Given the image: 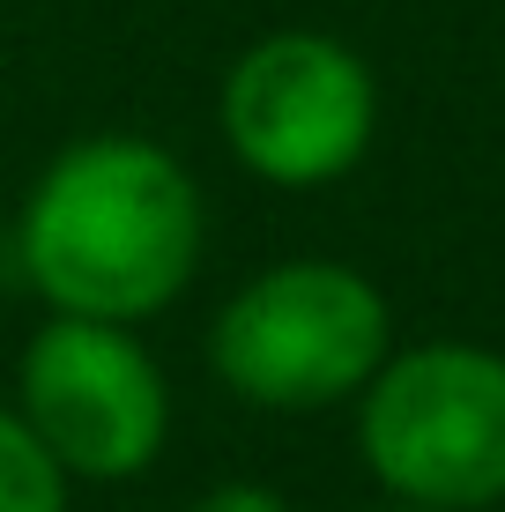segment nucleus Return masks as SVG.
Listing matches in <instances>:
<instances>
[{"label": "nucleus", "instance_id": "obj_6", "mask_svg": "<svg viewBox=\"0 0 505 512\" xmlns=\"http://www.w3.org/2000/svg\"><path fill=\"white\" fill-rule=\"evenodd\" d=\"M0 512H67V468L15 409H0Z\"/></svg>", "mask_w": 505, "mask_h": 512}, {"label": "nucleus", "instance_id": "obj_5", "mask_svg": "<svg viewBox=\"0 0 505 512\" xmlns=\"http://www.w3.org/2000/svg\"><path fill=\"white\" fill-rule=\"evenodd\" d=\"M15 416L45 438V453L67 475L127 483L164 453L171 386L134 342V327L52 312L15 364Z\"/></svg>", "mask_w": 505, "mask_h": 512}, {"label": "nucleus", "instance_id": "obj_4", "mask_svg": "<svg viewBox=\"0 0 505 512\" xmlns=\"http://www.w3.org/2000/svg\"><path fill=\"white\" fill-rule=\"evenodd\" d=\"M223 141L268 186H335L357 171L379 127V82L327 30H275L223 75Z\"/></svg>", "mask_w": 505, "mask_h": 512}, {"label": "nucleus", "instance_id": "obj_8", "mask_svg": "<svg viewBox=\"0 0 505 512\" xmlns=\"http://www.w3.org/2000/svg\"><path fill=\"white\" fill-rule=\"evenodd\" d=\"M387 512H424V505H387Z\"/></svg>", "mask_w": 505, "mask_h": 512}, {"label": "nucleus", "instance_id": "obj_3", "mask_svg": "<svg viewBox=\"0 0 505 512\" xmlns=\"http://www.w3.org/2000/svg\"><path fill=\"white\" fill-rule=\"evenodd\" d=\"M357 446L394 505L476 512L505 498V357L483 342L387 349L364 379Z\"/></svg>", "mask_w": 505, "mask_h": 512}, {"label": "nucleus", "instance_id": "obj_1", "mask_svg": "<svg viewBox=\"0 0 505 512\" xmlns=\"http://www.w3.org/2000/svg\"><path fill=\"white\" fill-rule=\"evenodd\" d=\"M208 245L194 171L142 134H90L38 171L15 223L23 282L52 312L134 327L179 305Z\"/></svg>", "mask_w": 505, "mask_h": 512}, {"label": "nucleus", "instance_id": "obj_7", "mask_svg": "<svg viewBox=\"0 0 505 512\" xmlns=\"http://www.w3.org/2000/svg\"><path fill=\"white\" fill-rule=\"evenodd\" d=\"M186 512H290V505L275 498L268 483H216V490H201Z\"/></svg>", "mask_w": 505, "mask_h": 512}, {"label": "nucleus", "instance_id": "obj_2", "mask_svg": "<svg viewBox=\"0 0 505 512\" xmlns=\"http://www.w3.org/2000/svg\"><path fill=\"white\" fill-rule=\"evenodd\" d=\"M387 297L342 260H283L260 268L208 327V364L238 401L275 416H312L364 394L387 364Z\"/></svg>", "mask_w": 505, "mask_h": 512}]
</instances>
